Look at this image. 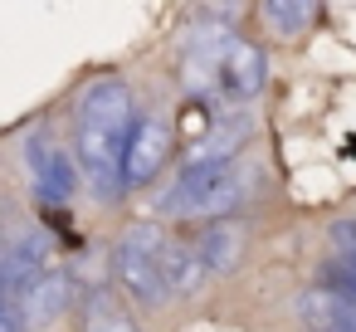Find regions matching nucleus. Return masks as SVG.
<instances>
[{"label":"nucleus","mask_w":356,"mask_h":332,"mask_svg":"<svg viewBox=\"0 0 356 332\" xmlns=\"http://www.w3.org/2000/svg\"><path fill=\"white\" fill-rule=\"evenodd\" d=\"M156 269H161V283H166L171 298H176V293H195V288L205 283V259H200V249H191V244H181V239H166V244H161Z\"/></svg>","instance_id":"obj_11"},{"label":"nucleus","mask_w":356,"mask_h":332,"mask_svg":"<svg viewBox=\"0 0 356 332\" xmlns=\"http://www.w3.org/2000/svg\"><path fill=\"white\" fill-rule=\"evenodd\" d=\"M332 249L341 264H356V220H337L332 225Z\"/></svg>","instance_id":"obj_14"},{"label":"nucleus","mask_w":356,"mask_h":332,"mask_svg":"<svg viewBox=\"0 0 356 332\" xmlns=\"http://www.w3.org/2000/svg\"><path fill=\"white\" fill-rule=\"evenodd\" d=\"M83 332H137V322L127 317L113 288H93L83 298Z\"/></svg>","instance_id":"obj_12"},{"label":"nucleus","mask_w":356,"mask_h":332,"mask_svg":"<svg viewBox=\"0 0 356 332\" xmlns=\"http://www.w3.org/2000/svg\"><path fill=\"white\" fill-rule=\"evenodd\" d=\"M0 332H30L20 303H10V298H0Z\"/></svg>","instance_id":"obj_15"},{"label":"nucleus","mask_w":356,"mask_h":332,"mask_svg":"<svg viewBox=\"0 0 356 332\" xmlns=\"http://www.w3.org/2000/svg\"><path fill=\"white\" fill-rule=\"evenodd\" d=\"M161 244H166L161 230L132 225V230L118 239V249H113V274H118V283L132 293L137 308H166V303H171V293H166V283H161V269H156Z\"/></svg>","instance_id":"obj_1"},{"label":"nucleus","mask_w":356,"mask_h":332,"mask_svg":"<svg viewBox=\"0 0 356 332\" xmlns=\"http://www.w3.org/2000/svg\"><path fill=\"white\" fill-rule=\"evenodd\" d=\"M171 152V127L161 118H137V127L127 132V157H122V176H127V191L132 186H147L161 161Z\"/></svg>","instance_id":"obj_5"},{"label":"nucleus","mask_w":356,"mask_h":332,"mask_svg":"<svg viewBox=\"0 0 356 332\" xmlns=\"http://www.w3.org/2000/svg\"><path fill=\"white\" fill-rule=\"evenodd\" d=\"M49 269H54V264H49V239H44L40 230H25L20 239H10L6 259H0V298L20 303L25 288H30L40 274H49Z\"/></svg>","instance_id":"obj_4"},{"label":"nucleus","mask_w":356,"mask_h":332,"mask_svg":"<svg viewBox=\"0 0 356 332\" xmlns=\"http://www.w3.org/2000/svg\"><path fill=\"white\" fill-rule=\"evenodd\" d=\"M234 200V166H186L166 196L171 210H220Z\"/></svg>","instance_id":"obj_3"},{"label":"nucleus","mask_w":356,"mask_h":332,"mask_svg":"<svg viewBox=\"0 0 356 332\" xmlns=\"http://www.w3.org/2000/svg\"><path fill=\"white\" fill-rule=\"evenodd\" d=\"M122 157H127V132H118V127H98V122H79L74 161H79V176L93 186V196H98L103 205H113L118 196H127Z\"/></svg>","instance_id":"obj_2"},{"label":"nucleus","mask_w":356,"mask_h":332,"mask_svg":"<svg viewBox=\"0 0 356 332\" xmlns=\"http://www.w3.org/2000/svg\"><path fill=\"white\" fill-rule=\"evenodd\" d=\"M79 122H98V127H118V132H132L137 127V113H132V93L122 79H98L83 88L79 98Z\"/></svg>","instance_id":"obj_7"},{"label":"nucleus","mask_w":356,"mask_h":332,"mask_svg":"<svg viewBox=\"0 0 356 332\" xmlns=\"http://www.w3.org/2000/svg\"><path fill=\"white\" fill-rule=\"evenodd\" d=\"M69 298H74L69 274H64V269H49V274H40V278L25 288L20 313H25V322H30V327H49V322H59V317H64Z\"/></svg>","instance_id":"obj_9"},{"label":"nucleus","mask_w":356,"mask_h":332,"mask_svg":"<svg viewBox=\"0 0 356 332\" xmlns=\"http://www.w3.org/2000/svg\"><path fill=\"white\" fill-rule=\"evenodd\" d=\"M200 259H205V274H234L244 264V249H249V230L239 220H215L205 235H200Z\"/></svg>","instance_id":"obj_10"},{"label":"nucleus","mask_w":356,"mask_h":332,"mask_svg":"<svg viewBox=\"0 0 356 332\" xmlns=\"http://www.w3.org/2000/svg\"><path fill=\"white\" fill-rule=\"evenodd\" d=\"M264 74H268V59H264L259 45L229 40V45L220 49V84H225L229 93H239V98L259 93V88H264Z\"/></svg>","instance_id":"obj_8"},{"label":"nucleus","mask_w":356,"mask_h":332,"mask_svg":"<svg viewBox=\"0 0 356 332\" xmlns=\"http://www.w3.org/2000/svg\"><path fill=\"white\" fill-rule=\"evenodd\" d=\"M312 6H307V0H268V6H264V20L273 25V35L278 40H298L307 25H312Z\"/></svg>","instance_id":"obj_13"},{"label":"nucleus","mask_w":356,"mask_h":332,"mask_svg":"<svg viewBox=\"0 0 356 332\" xmlns=\"http://www.w3.org/2000/svg\"><path fill=\"white\" fill-rule=\"evenodd\" d=\"M25 161H30V176H35V191L49 200V205H64L79 186V161L49 142H30L25 147Z\"/></svg>","instance_id":"obj_6"}]
</instances>
